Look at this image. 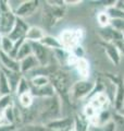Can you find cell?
Instances as JSON below:
<instances>
[{
  "instance_id": "ab89813d",
  "label": "cell",
  "mask_w": 124,
  "mask_h": 131,
  "mask_svg": "<svg viewBox=\"0 0 124 131\" xmlns=\"http://www.w3.org/2000/svg\"><path fill=\"white\" fill-rule=\"evenodd\" d=\"M0 46H1V35H0Z\"/></svg>"
},
{
  "instance_id": "44dd1931",
  "label": "cell",
  "mask_w": 124,
  "mask_h": 131,
  "mask_svg": "<svg viewBox=\"0 0 124 131\" xmlns=\"http://www.w3.org/2000/svg\"><path fill=\"white\" fill-rule=\"evenodd\" d=\"M74 129L75 131H89L90 129V125L87 118L82 113L76 114L74 116Z\"/></svg>"
},
{
  "instance_id": "4fadbf2b",
  "label": "cell",
  "mask_w": 124,
  "mask_h": 131,
  "mask_svg": "<svg viewBox=\"0 0 124 131\" xmlns=\"http://www.w3.org/2000/svg\"><path fill=\"white\" fill-rule=\"evenodd\" d=\"M0 68L20 72V62L16 59L12 58L10 55L5 54L3 51L0 50Z\"/></svg>"
},
{
  "instance_id": "8fae6325",
  "label": "cell",
  "mask_w": 124,
  "mask_h": 131,
  "mask_svg": "<svg viewBox=\"0 0 124 131\" xmlns=\"http://www.w3.org/2000/svg\"><path fill=\"white\" fill-rule=\"evenodd\" d=\"M97 34L100 37L101 42H106V43H114L115 40H118L123 36L121 32H118L111 26L99 27L97 31Z\"/></svg>"
},
{
  "instance_id": "d590c367",
  "label": "cell",
  "mask_w": 124,
  "mask_h": 131,
  "mask_svg": "<svg viewBox=\"0 0 124 131\" xmlns=\"http://www.w3.org/2000/svg\"><path fill=\"white\" fill-rule=\"evenodd\" d=\"M114 7L117 9L124 11V0H115V3H114Z\"/></svg>"
},
{
  "instance_id": "6da1fadb",
  "label": "cell",
  "mask_w": 124,
  "mask_h": 131,
  "mask_svg": "<svg viewBox=\"0 0 124 131\" xmlns=\"http://www.w3.org/2000/svg\"><path fill=\"white\" fill-rule=\"evenodd\" d=\"M62 100L56 94L48 98H35L33 109L36 114V124L45 125L62 117Z\"/></svg>"
},
{
  "instance_id": "1f68e13d",
  "label": "cell",
  "mask_w": 124,
  "mask_h": 131,
  "mask_svg": "<svg viewBox=\"0 0 124 131\" xmlns=\"http://www.w3.org/2000/svg\"><path fill=\"white\" fill-rule=\"evenodd\" d=\"M112 120L114 121L117 131H124V116L117 112L112 114Z\"/></svg>"
},
{
  "instance_id": "f1b7e54d",
  "label": "cell",
  "mask_w": 124,
  "mask_h": 131,
  "mask_svg": "<svg viewBox=\"0 0 124 131\" xmlns=\"http://www.w3.org/2000/svg\"><path fill=\"white\" fill-rule=\"evenodd\" d=\"M15 98L13 97V94L11 95H5V96H0V110H5L9 106L14 104Z\"/></svg>"
},
{
  "instance_id": "603a6c76",
  "label": "cell",
  "mask_w": 124,
  "mask_h": 131,
  "mask_svg": "<svg viewBox=\"0 0 124 131\" xmlns=\"http://www.w3.org/2000/svg\"><path fill=\"white\" fill-rule=\"evenodd\" d=\"M28 80H30V83H31V88H41L50 83L49 77L44 74L33 75L31 78H28Z\"/></svg>"
},
{
  "instance_id": "f546056e",
  "label": "cell",
  "mask_w": 124,
  "mask_h": 131,
  "mask_svg": "<svg viewBox=\"0 0 124 131\" xmlns=\"http://www.w3.org/2000/svg\"><path fill=\"white\" fill-rule=\"evenodd\" d=\"M90 131H117V127H115L114 121L111 119L109 122L99 126V127H90Z\"/></svg>"
},
{
  "instance_id": "60d3db41",
  "label": "cell",
  "mask_w": 124,
  "mask_h": 131,
  "mask_svg": "<svg viewBox=\"0 0 124 131\" xmlns=\"http://www.w3.org/2000/svg\"><path fill=\"white\" fill-rule=\"evenodd\" d=\"M89 131H90V130H89Z\"/></svg>"
},
{
  "instance_id": "7c38bea8",
  "label": "cell",
  "mask_w": 124,
  "mask_h": 131,
  "mask_svg": "<svg viewBox=\"0 0 124 131\" xmlns=\"http://www.w3.org/2000/svg\"><path fill=\"white\" fill-rule=\"evenodd\" d=\"M100 46L105 50L108 59L112 62L114 66H119L121 62V54L118 50V48L114 46V44L112 43H106V42H100Z\"/></svg>"
},
{
  "instance_id": "4316f807",
  "label": "cell",
  "mask_w": 124,
  "mask_h": 131,
  "mask_svg": "<svg viewBox=\"0 0 124 131\" xmlns=\"http://www.w3.org/2000/svg\"><path fill=\"white\" fill-rule=\"evenodd\" d=\"M96 19H97V22H98L99 27H107V26H110L111 18L109 16L108 12H107L106 10H105V11L98 12Z\"/></svg>"
},
{
  "instance_id": "cb8c5ba5",
  "label": "cell",
  "mask_w": 124,
  "mask_h": 131,
  "mask_svg": "<svg viewBox=\"0 0 124 131\" xmlns=\"http://www.w3.org/2000/svg\"><path fill=\"white\" fill-rule=\"evenodd\" d=\"M13 94L11 91L9 81H8L6 74L3 73V71L0 69V96H5V95H11Z\"/></svg>"
},
{
  "instance_id": "2e32d148",
  "label": "cell",
  "mask_w": 124,
  "mask_h": 131,
  "mask_svg": "<svg viewBox=\"0 0 124 131\" xmlns=\"http://www.w3.org/2000/svg\"><path fill=\"white\" fill-rule=\"evenodd\" d=\"M31 93L34 98H48L56 95L55 89L50 83L41 88H31Z\"/></svg>"
},
{
  "instance_id": "5bb4252c",
  "label": "cell",
  "mask_w": 124,
  "mask_h": 131,
  "mask_svg": "<svg viewBox=\"0 0 124 131\" xmlns=\"http://www.w3.org/2000/svg\"><path fill=\"white\" fill-rule=\"evenodd\" d=\"M73 68L76 70L78 77H80V80H88L90 73V66L89 61L85 57L78 58Z\"/></svg>"
},
{
  "instance_id": "d4e9b609",
  "label": "cell",
  "mask_w": 124,
  "mask_h": 131,
  "mask_svg": "<svg viewBox=\"0 0 124 131\" xmlns=\"http://www.w3.org/2000/svg\"><path fill=\"white\" fill-rule=\"evenodd\" d=\"M26 92H31V83H30V80H28L26 77L23 75L22 79H21L20 82H19L18 88H16L13 95L19 96V95H21V94L26 93Z\"/></svg>"
},
{
  "instance_id": "d6986e66",
  "label": "cell",
  "mask_w": 124,
  "mask_h": 131,
  "mask_svg": "<svg viewBox=\"0 0 124 131\" xmlns=\"http://www.w3.org/2000/svg\"><path fill=\"white\" fill-rule=\"evenodd\" d=\"M1 69V68H0ZM3 71V73L6 74L8 81H9V84H10V88H11V91L12 93L14 94L16 88H18V84L20 80L22 79L23 74L21 72H15V71H11V70H6V69H1Z\"/></svg>"
},
{
  "instance_id": "836d02e7",
  "label": "cell",
  "mask_w": 124,
  "mask_h": 131,
  "mask_svg": "<svg viewBox=\"0 0 124 131\" xmlns=\"http://www.w3.org/2000/svg\"><path fill=\"white\" fill-rule=\"evenodd\" d=\"M114 46L118 48V50L120 51V54H121V56L123 55L124 56V36H122L121 38H119L118 40H115L114 43Z\"/></svg>"
},
{
  "instance_id": "7a4b0ae2",
  "label": "cell",
  "mask_w": 124,
  "mask_h": 131,
  "mask_svg": "<svg viewBox=\"0 0 124 131\" xmlns=\"http://www.w3.org/2000/svg\"><path fill=\"white\" fill-rule=\"evenodd\" d=\"M49 81L53 86L56 94L59 96L62 102H69V93L74 82H72L71 75L69 73L60 68H56L50 74H49Z\"/></svg>"
},
{
  "instance_id": "e0dca14e",
  "label": "cell",
  "mask_w": 124,
  "mask_h": 131,
  "mask_svg": "<svg viewBox=\"0 0 124 131\" xmlns=\"http://www.w3.org/2000/svg\"><path fill=\"white\" fill-rule=\"evenodd\" d=\"M46 36L45 30L39 26H30L25 39L30 43H39Z\"/></svg>"
},
{
  "instance_id": "52a82bcc",
  "label": "cell",
  "mask_w": 124,
  "mask_h": 131,
  "mask_svg": "<svg viewBox=\"0 0 124 131\" xmlns=\"http://www.w3.org/2000/svg\"><path fill=\"white\" fill-rule=\"evenodd\" d=\"M33 56L37 59L40 67H48L51 64V60L53 57V51L41 45L40 43H31Z\"/></svg>"
},
{
  "instance_id": "4dcf8cb0",
  "label": "cell",
  "mask_w": 124,
  "mask_h": 131,
  "mask_svg": "<svg viewBox=\"0 0 124 131\" xmlns=\"http://www.w3.org/2000/svg\"><path fill=\"white\" fill-rule=\"evenodd\" d=\"M106 11L108 12V14L111 18V20H114V19H117V20H124V11H121V10L117 9L114 6L108 8V9H106Z\"/></svg>"
},
{
  "instance_id": "9c48e42d",
  "label": "cell",
  "mask_w": 124,
  "mask_h": 131,
  "mask_svg": "<svg viewBox=\"0 0 124 131\" xmlns=\"http://www.w3.org/2000/svg\"><path fill=\"white\" fill-rule=\"evenodd\" d=\"M39 3L40 2L36 1V0H28V1L25 0V1H22L20 7L14 11L16 18L25 20V18H28V16H32L33 14H35L40 6Z\"/></svg>"
},
{
  "instance_id": "ffe728a7",
  "label": "cell",
  "mask_w": 124,
  "mask_h": 131,
  "mask_svg": "<svg viewBox=\"0 0 124 131\" xmlns=\"http://www.w3.org/2000/svg\"><path fill=\"white\" fill-rule=\"evenodd\" d=\"M41 45H44L46 48L50 49L51 51H56V50H59V49H63L60 44V40L56 36H52V35H47L43 38L39 42Z\"/></svg>"
},
{
  "instance_id": "f35d334b",
  "label": "cell",
  "mask_w": 124,
  "mask_h": 131,
  "mask_svg": "<svg viewBox=\"0 0 124 131\" xmlns=\"http://www.w3.org/2000/svg\"><path fill=\"white\" fill-rule=\"evenodd\" d=\"M15 131H24V129H23V127H19V128L16 129Z\"/></svg>"
},
{
  "instance_id": "8d00e7d4",
  "label": "cell",
  "mask_w": 124,
  "mask_h": 131,
  "mask_svg": "<svg viewBox=\"0 0 124 131\" xmlns=\"http://www.w3.org/2000/svg\"><path fill=\"white\" fill-rule=\"evenodd\" d=\"M7 124V121L5 119V115H3V112L0 110V125H5Z\"/></svg>"
},
{
  "instance_id": "484cf974",
  "label": "cell",
  "mask_w": 124,
  "mask_h": 131,
  "mask_svg": "<svg viewBox=\"0 0 124 131\" xmlns=\"http://www.w3.org/2000/svg\"><path fill=\"white\" fill-rule=\"evenodd\" d=\"M13 48H14V42H12L8 36H1V46H0V50L3 51L5 54L11 55Z\"/></svg>"
},
{
  "instance_id": "8992f818",
  "label": "cell",
  "mask_w": 124,
  "mask_h": 131,
  "mask_svg": "<svg viewBox=\"0 0 124 131\" xmlns=\"http://www.w3.org/2000/svg\"><path fill=\"white\" fill-rule=\"evenodd\" d=\"M15 21L16 15L11 10L8 1H0V35H9L14 26Z\"/></svg>"
},
{
  "instance_id": "83f0119b",
  "label": "cell",
  "mask_w": 124,
  "mask_h": 131,
  "mask_svg": "<svg viewBox=\"0 0 124 131\" xmlns=\"http://www.w3.org/2000/svg\"><path fill=\"white\" fill-rule=\"evenodd\" d=\"M24 131H56L50 128H48L46 125L41 124H30V125H24L23 126Z\"/></svg>"
},
{
  "instance_id": "9a60e30c",
  "label": "cell",
  "mask_w": 124,
  "mask_h": 131,
  "mask_svg": "<svg viewBox=\"0 0 124 131\" xmlns=\"http://www.w3.org/2000/svg\"><path fill=\"white\" fill-rule=\"evenodd\" d=\"M39 66L40 64L38 61H37V59L33 55H31L20 61V72L22 73L23 75H26L30 72H32L33 70L37 69Z\"/></svg>"
},
{
  "instance_id": "d6a6232c",
  "label": "cell",
  "mask_w": 124,
  "mask_h": 131,
  "mask_svg": "<svg viewBox=\"0 0 124 131\" xmlns=\"http://www.w3.org/2000/svg\"><path fill=\"white\" fill-rule=\"evenodd\" d=\"M110 26L113 27L114 30H117L118 32H121L122 34L124 33V20H111Z\"/></svg>"
},
{
  "instance_id": "5b68a950",
  "label": "cell",
  "mask_w": 124,
  "mask_h": 131,
  "mask_svg": "<svg viewBox=\"0 0 124 131\" xmlns=\"http://www.w3.org/2000/svg\"><path fill=\"white\" fill-rule=\"evenodd\" d=\"M84 37L85 32L83 28H67L62 31L58 36L62 48L68 51H71L77 46H81Z\"/></svg>"
},
{
  "instance_id": "30bf717a",
  "label": "cell",
  "mask_w": 124,
  "mask_h": 131,
  "mask_svg": "<svg viewBox=\"0 0 124 131\" xmlns=\"http://www.w3.org/2000/svg\"><path fill=\"white\" fill-rule=\"evenodd\" d=\"M48 128L56 131H69L74 127V116L60 117L45 124Z\"/></svg>"
},
{
  "instance_id": "7402d4cb",
  "label": "cell",
  "mask_w": 124,
  "mask_h": 131,
  "mask_svg": "<svg viewBox=\"0 0 124 131\" xmlns=\"http://www.w3.org/2000/svg\"><path fill=\"white\" fill-rule=\"evenodd\" d=\"M33 55V51H32V45L30 42H27V40H23L22 44L20 45V47L18 49V52H16V56H15V59L19 61L23 60L24 58H26V57Z\"/></svg>"
},
{
  "instance_id": "3957f363",
  "label": "cell",
  "mask_w": 124,
  "mask_h": 131,
  "mask_svg": "<svg viewBox=\"0 0 124 131\" xmlns=\"http://www.w3.org/2000/svg\"><path fill=\"white\" fill-rule=\"evenodd\" d=\"M43 23L46 27H52L65 15L64 1H46L43 5Z\"/></svg>"
},
{
  "instance_id": "74e56055",
  "label": "cell",
  "mask_w": 124,
  "mask_h": 131,
  "mask_svg": "<svg viewBox=\"0 0 124 131\" xmlns=\"http://www.w3.org/2000/svg\"><path fill=\"white\" fill-rule=\"evenodd\" d=\"M117 113H119V114H121V115H123L124 116V102H123V104H122V106L120 107L118 110H115Z\"/></svg>"
},
{
  "instance_id": "ac0fdd59",
  "label": "cell",
  "mask_w": 124,
  "mask_h": 131,
  "mask_svg": "<svg viewBox=\"0 0 124 131\" xmlns=\"http://www.w3.org/2000/svg\"><path fill=\"white\" fill-rule=\"evenodd\" d=\"M15 103H18V106L22 109H28L31 108L33 104L35 102V98L34 96L32 95L31 92H26V93H23L19 96H15Z\"/></svg>"
},
{
  "instance_id": "277c9868",
  "label": "cell",
  "mask_w": 124,
  "mask_h": 131,
  "mask_svg": "<svg viewBox=\"0 0 124 131\" xmlns=\"http://www.w3.org/2000/svg\"><path fill=\"white\" fill-rule=\"evenodd\" d=\"M96 83L90 80H77L73 83L69 93V103L74 104L86 98H89L93 94Z\"/></svg>"
},
{
  "instance_id": "e575fe53",
  "label": "cell",
  "mask_w": 124,
  "mask_h": 131,
  "mask_svg": "<svg viewBox=\"0 0 124 131\" xmlns=\"http://www.w3.org/2000/svg\"><path fill=\"white\" fill-rule=\"evenodd\" d=\"M19 127H16L14 125H9V124H5V125H0V131H15Z\"/></svg>"
},
{
  "instance_id": "ba28073f",
  "label": "cell",
  "mask_w": 124,
  "mask_h": 131,
  "mask_svg": "<svg viewBox=\"0 0 124 131\" xmlns=\"http://www.w3.org/2000/svg\"><path fill=\"white\" fill-rule=\"evenodd\" d=\"M28 30H30V25H28V23L25 20L16 18V21H15L13 28H12V31L9 33V35H7V36L12 42L15 43V42H19V40L25 39Z\"/></svg>"
}]
</instances>
